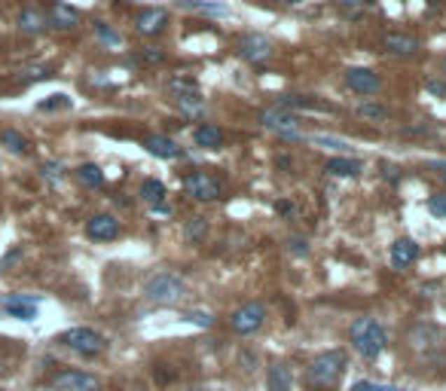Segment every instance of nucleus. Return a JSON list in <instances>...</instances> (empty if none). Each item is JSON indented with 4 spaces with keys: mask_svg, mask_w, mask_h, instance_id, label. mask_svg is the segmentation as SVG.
Masks as SVG:
<instances>
[{
    "mask_svg": "<svg viewBox=\"0 0 446 391\" xmlns=\"http://www.w3.org/2000/svg\"><path fill=\"white\" fill-rule=\"evenodd\" d=\"M434 165V169H440V178L446 180V162H431Z\"/></svg>",
    "mask_w": 446,
    "mask_h": 391,
    "instance_id": "ea45409f",
    "label": "nucleus"
},
{
    "mask_svg": "<svg viewBox=\"0 0 446 391\" xmlns=\"http://www.w3.org/2000/svg\"><path fill=\"white\" fill-rule=\"evenodd\" d=\"M95 34L104 40V43H111V46H120V34H116L113 28H107L104 22H95Z\"/></svg>",
    "mask_w": 446,
    "mask_h": 391,
    "instance_id": "2f4dec72",
    "label": "nucleus"
},
{
    "mask_svg": "<svg viewBox=\"0 0 446 391\" xmlns=\"http://www.w3.org/2000/svg\"><path fill=\"white\" fill-rule=\"evenodd\" d=\"M141 62H144V64H162L165 62V49L144 46V49H141Z\"/></svg>",
    "mask_w": 446,
    "mask_h": 391,
    "instance_id": "c85d7f7f",
    "label": "nucleus"
},
{
    "mask_svg": "<svg viewBox=\"0 0 446 391\" xmlns=\"http://www.w3.org/2000/svg\"><path fill=\"white\" fill-rule=\"evenodd\" d=\"M288 248H291L293 254H302V257L309 254V242H306V239H300V236H291L288 239Z\"/></svg>",
    "mask_w": 446,
    "mask_h": 391,
    "instance_id": "c9c22d12",
    "label": "nucleus"
},
{
    "mask_svg": "<svg viewBox=\"0 0 446 391\" xmlns=\"http://www.w3.org/2000/svg\"><path fill=\"white\" fill-rule=\"evenodd\" d=\"M74 174H77V180H80L83 187H89V190H95V187H101V184H104V171H101L95 162L80 165V169L74 171Z\"/></svg>",
    "mask_w": 446,
    "mask_h": 391,
    "instance_id": "393cba45",
    "label": "nucleus"
},
{
    "mask_svg": "<svg viewBox=\"0 0 446 391\" xmlns=\"http://www.w3.org/2000/svg\"><path fill=\"white\" fill-rule=\"evenodd\" d=\"M346 86L358 95H376L382 89V77L370 68H349L346 71Z\"/></svg>",
    "mask_w": 446,
    "mask_h": 391,
    "instance_id": "9b49d317",
    "label": "nucleus"
},
{
    "mask_svg": "<svg viewBox=\"0 0 446 391\" xmlns=\"http://www.w3.org/2000/svg\"><path fill=\"white\" fill-rule=\"evenodd\" d=\"M382 46H385V52H391V55H400V58H410V55H416L419 49H422V43H419L416 37H410V34H400V31H394V34H385Z\"/></svg>",
    "mask_w": 446,
    "mask_h": 391,
    "instance_id": "f3484780",
    "label": "nucleus"
},
{
    "mask_svg": "<svg viewBox=\"0 0 446 391\" xmlns=\"http://www.w3.org/2000/svg\"><path fill=\"white\" fill-rule=\"evenodd\" d=\"M281 3H291L293 6V3H302V0H281Z\"/></svg>",
    "mask_w": 446,
    "mask_h": 391,
    "instance_id": "a19ab883",
    "label": "nucleus"
},
{
    "mask_svg": "<svg viewBox=\"0 0 446 391\" xmlns=\"http://www.w3.org/2000/svg\"><path fill=\"white\" fill-rule=\"evenodd\" d=\"M349 391H400V388H394V385H379V382H370V379H361L355 382Z\"/></svg>",
    "mask_w": 446,
    "mask_h": 391,
    "instance_id": "473e14b6",
    "label": "nucleus"
},
{
    "mask_svg": "<svg viewBox=\"0 0 446 391\" xmlns=\"http://www.w3.org/2000/svg\"><path fill=\"white\" fill-rule=\"evenodd\" d=\"M0 144L10 150V153H28V141H25V135H22V131H15V129L0 131Z\"/></svg>",
    "mask_w": 446,
    "mask_h": 391,
    "instance_id": "a878e982",
    "label": "nucleus"
},
{
    "mask_svg": "<svg viewBox=\"0 0 446 391\" xmlns=\"http://www.w3.org/2000/svg\"><path fill=\"white\" fill-rule=\"evenodd\" d=\"M361 159H349V156H333V159L324 162V171L333 174V178H358L361 174Z\"/></svg>",
    "mask_w": 446,
    "mask_h": 391,
    "instance_id": "412c9836",
    "label": "nucleus"
},
{
    "mask_svg": "<svg viewBox=\"0 0 446 391\" xmlns=\"http://www.w3.org/2000/svg\"><path fill=\"white\" fill-rule=\"evenodd\" d=\"M187 294V285H183L181 276L174 272H159L144 285V297L153 299V303H162V306H172V303H181V297Z\"/></svg>",
    "mask_w": 446,
    "mask_h": 391,
    "instance_id": "20e7f679",
    "label": "nucleus"
},
{
    "mask_svg": "<svg viewBox=\"0 0 446 391\" xmlns=\"http://www.w3.org/2000/svg\"><path fill=\"white\" fill-rule=\"evenodd\" d=\"M178 6L190 13H202V15H230V6L214 3V0H178Z\"/></svg>",
    "mask_w": 446,
    "mask_h": 391,
    "instance_id": "5701e85b",
    "label": "nucleus"
},
{
    "mask_svg": "<svg viewBox=\"0 0 446 391\" xmlns=\"http://www.w3.org/2000/svg\"><path fill=\"white\" fill-rule=\"evenodd\" d=\"M55 343L71 348V352H77V355H83V357H95V355H101L107 348V339L101 336L98 330H92V327H71V330H64Z\"/></svg>",
    "mask_w": 446,
    "mask_h": 391,
    "instance_id": "7ed1b4c3",
    "label": "nucleus"
},
{
    "mask_svg": "<svg viewBox=\"0 0 446 391\" xmlns=\"http://www.w3.org/2000/svg\"><path fill=\"white\" fill-rule=\"evenodd\" d=\"M342 373H346V352L333 348V352L318 355L315 361L309 364L306 379H309V385L318 388V391H330V388L340 385Z\"/></svg>",
    "mask_w": 446,
    "mask_h": 391,
    "instance_id": "f03ea898",
    "label": "nucleus"
},
{
    "mask_svg": "<svg viewBox=\"0 0 446 391\" xmlns=\"http://www.w3.org/2000/svg\"><path fill=\"white\" fill-rule=\"evenodd\" d=\"M86 236L92 242H113L120 236V220L113 214H95L86 220Z\"/></svg>",
    "mask_w": 446,
    "mask_h": 391,
    "instance_id": "ddd939ff",
    "label": "nucleus"
},
{
    "mask_svg": "<svg viewBox=\"0 0 446 391\" xmlns=\"http://www.w3.org/2000/svg\"><path fill=\"white\" fill-rule=\"evenodd\" d=\"M168 95H172L187 113H196V111H202V104H205L196 80H190V77H174L168 83Z\"/></svg>",
    "mask_w": 446,
    "mask_h": 391,
    "instance_id": "6e6552de",
    "label": "nucleus"
},
{
    "mask_svg": "<svg viewBox=\"0 0 446 391\" xmlns=\"http://www.w3.org/2000/svg\"><path fill=\"white\" fill-rule=\"evenodd\" d=\"M53 388L55 391H101V382L86 370H62L53 376Z\"/></svg>",
    "mask_w": 446,
    "mask_h": 391,
    "instance_id": "1a4fd4ad",
    "label": "nucleus"
},
{
    "mask_svg": "<svg viewBox=\"0 0 446 391\" xmlns=\"http://www.w3.org/2000/svg\"><path fill=\"white\" fill-rule=\"evenodd\" d=\"M389 260H391L394 269H407V266H413L419 260V245L413 242V239H398L389 251Z\"/></svg>",
    "mask_w": 446,
    "mask_h": 391,
    "instance_id": "dca6fc26",
    "label": "nucleus"
},
{
    "mask_svg": "<svg viewBox=\"0 0 446 391\" xmlns=\"http://www.w3.org/2000/svg\"><path fill=\"white\" fill-rule=\"evenodd\" d=\"M266 321V306L260 303V299H251V303H242L239 309L230 315V327L235 330L239 336H251L257 334L260 327H263Z\"/></svg>",
    "mask_w": 446,
    "mask_h": 391,
    "instance_id": "39448f33",
    "label": "nucleus"
},
{
    "mask_svg": "<svg viewBox=\"0 0 446 391\" xmlns=\"http://www.w3.org/2000/svg\"><path fill=\"white\" fill-rule=\"evenodd\" d=\"M428 89H431L434 95H446V86H443V83H428Z\"/></svg>",
    "mask_w": 446,
    "mask_h": 391,
    "instance_id": "58836bf2",
    "label": "nucleus"
},
{
    "mask_svg": "<svg viewBox=\"0 0 446 391\" xmlns=\"http://www.w3.org/2000/svg\"><path fill=\"white\" fill-rule=\"evenodd\" d=\"M165 24H168V10H162V6H147V10L134 15V31L144 37H156Z\"/></svg>",
    "mask_w": 446,
    "mask_h": 391,
    "instance_id": "f8f14e48",
    "label": "nucleus"
},
{
    "mask_svg": "<svg viewBox=\"0 0 446 391\" xmlns=\"http://www.w3.org/2000/svg\"><path fill=\"white\" fill-rule=\"evenodd\" d=\"M183 190H187V196L196 199V202H217V199L223 196V184L211 171H190L187 178H183Z\"/></svg>",
    "mask_w": 446,
    "mask_h": 391,
    "instance_id": "423d86ee",
    "label": "nucleus"
},
{
    "mask_svg": "<svg viewBox=\"0 0 446 391\" xmlns=\"http://www.w3.org/2000/svg\"><path fill=\"white\" fill-rule=\"evenodd\" d=\"M144 150L150 156H156V159H178L181 156V144L172 141V138H165V135H150L144 141Z\"/></svg>",
    "mask_w": 446,
    "mask_h": 391,
    "instance_id": "a211bd4d",
    "label": "nucleus"
},
{
    "mask_svg": "<svg viewBox=\"0 0 446 391\" xmlns=\"http://www.w3.org/2000/svg\"><path fill=\"white\" fill-rule=\"evenodd\" d=\"M193 141H196V147L202 150H221L223 147V129L214 126V122H202L193 131Z\"/></svg>",
    "mask_w": 446,
    "mask_h": 391,
    "instance_id": "6ab92c4d",
    "label": "nucleus"
},
{
    "mask_svg": "<svg viewBox=\"0 0 446 391\" xmlns=\"http://www.w3.org/2000/svg\"><path fill=\"white\" fill-rule=\"evenodd\" d=\"M260 122H263L266 129H272V131H279L281 138H300L297 131V122H300V116L297 113H291L288 107H269V111H263V116H260Z\"/></svg>",
    "mask_w": 446,
    "mask_h": 391,
    "instance_id": "9d476101",
    "label": "nucleus"
},
{
    "mask_svg": "<svg viewBox=\"0 0 446 391\" xmlns=\"http://www.w3.org/2000/svg\"><path fill=\"white\" fill-rule=\"evenodd\" d=\"M428 211H431L434 218H446V193L428 196Z\"/></svg>",
    "mask_w": 446,
    "mask_h": 391,
    "instance_id": "c756f323",
    "label": "nucleus"
},
{
    "mask_svg": "<svg viewBox=\"0 0 446 391\" xmlns=\"http://www.w3.org/2000/svg\"><path fill=\"white\" fill-rule=\"evenodd\" d=\"M336 3H340L342 10H361V6H367L370 0H336Z\"/></svg>",
    "mask_w": 446,
    "mask_h": 391,
    "instance_id": "e433bc0d",
    "label": "nucleus"
},
{
    "mask_svg": "<svg viewBox=\"0 0 446 391\" xmlns=\"http://www.w3.org/2000/svg\"><path fill=\"white\" fill-rule=\"evenodd\" d=\"M266 385L269 391H291L293 388V373L288 364H281V361H272L269 364V370H266Z\"/></svg>",
    "mask_w": 446,
    "mask_h": 391,
    "instance_id": "aec40b11",
    "label": "nucleus"
},
{
    "mask_svg": "<svg viewBox=\"0 0 446 391\" xmlns=\"http://www.w3.org/2000/svg\"><path fill=\"white\" fill-rule=\"evenodd\" d=\"M19 28L25 31V34H40L43 28H49L46 13L40 10V6H25V10L19 13Z\"/></svg>",
    "mask_w": 446,
    "mask_h": 391,
    "instance_id": "4be33fe9",
    "label": "nucleus"
},
{
    "mask_svg": "<svg viewBox=\"0 0 446 391\" xmlns=\"http://www.w3.org/2000/svg\"><path fill=\"white\" fill-rule=\"evenodd\" d=\"M355 113L358 116H364V120H385V116H389V111H385L382 104H376V101H361L358 107H355Z\"/></svg>",
    "mask_w": 446,
    "mask_h": 391,
    "instance_id": "cd10ccee",
    "label": "nucleus"
},
{
    "mask_svg": "<svg viewBox=\"0 0 446 391\" xmlns=\"http://www.w3.org/2000/svg\"><path fill=\"white\" fill-rule=\"evenodd\" d=\"M62 174H64V165H62V162H46V165H43V178L62 180Z\"/></svg>",
    "mask_w": 446,
    "mask_h": 391,
    "instance_id": "f704fd0d",
    "label": "nucleus"
},
{
    "mask_svg": "<svg viewBox=\"0 0 446 391\" xmlns=\"http://www.w3.org/2000/svg\"><path fill=\"white\" fill-rule=\"evenodd\" d=\"M312 141H315V144H324V147H346L342 141H336V138H324V135H315Z\"/></svg>",
    "mask_w": 446,
    "mask_h": 391,
    "instance_id": "4c0bfd02",
    "label": "nucleus"
},
{
    "mask_svg": "<svg viewBox=\"0 0 446 391\" xmlns=\"http://www.w3.org/2000/svg\"><path fill=\"white\" fill-rule=\"evenodd\" d=\"M349 336H351V348H355L361 357H367V361H376V357L385 352V346H389L385 327H382V324L376 321V318H358V321H351Z\"/></svg>",
    "mask_w": 446,
    "mask_h": 391,
    "instance_id": "f257e3e1",
    "label": "nucleus"
},
{
    "mask_svg": "<svg viewBox=\"0 0 446 391\" xmlns=\"http://www.w3.org/2000/svg\"><path fill=\"white\" fill-rule=\"evenodd\" d=\"M10 318L19 321H34L37 318V297H4L0 299Z\"/></svg>",
    "mask_w": 446,
    "mask_h": 391,
    "instance_id": "2eb2a0df",
    "label": "nucleus"
},
{
    "mask_svg": "<svg viewBox=\"0 0 446 391\" xmlns=\"http://www.w3.org/2000/svg\"><path fill=\"white\" fill-rule=\"evenodd\" d=\"M443 71H446V62H443Z\"/></svg>",
    "mask_w": 446,
    "mask_h": 391,
    "instance_id": "79ce46f5",
    "label": "nucleus"
},
{
    "mask_svg": "<svg viewBox=\"0 0 446 391\" xmlns=\"http://www.w3.org/2000/svg\"><path fill=\"white\" fill-rule=\"evenodd\" d=\"M235 52L245 58L248 64H263V62L272 58L275 43L266 34H245V37L235 40Z\"/></svg>",
    "mask_w": 446,
    "mask_h": 391,
    "instance_id": "0eeeda50",
    "label": "nucleus"
},
{
    "mask_svg": "<svg viewBox=\"0 0 446 391\" xmlns=\"http://www.w3.org/2000/svg\"><path fill=\"white\" fill-rule=\"evenodd\" d=\"M181 318L190 321V324H196V327H211V324H214V318L208 312H181Z\"/></svg>",
    "mask_w": 446,
    "mask_h": 391,
    "instance_id": "7c9ffc66",
    "label": "nucleus"
},
{
    "mask_svg": "<svg viewBox=\"0 0 446 391\" xmlns=\"http://www.w3.org/2000/svg\"><path fill=\"white\" fill-rule=\"evenodd\" d=\"M37 107H40V111H55V107H71V98H67V95H49L46 101H40Z\"/></svg>",
    "mask_w": 446,
    "mask_h": 391,
    "instance_id": "72a5a7b5",
    "label": "nucleus"
},
{
    "mask_svg": "<svg viewBox=\"0 0 446 391\" xmlns=\"http://www.w3.org/2000/svg\"><path fill=\"white\" fill-rule=\"evenodd\" d=\"M205 232H208L205 218H190L187 223H183V239H187L190 245H199L202 239H205Z\"/></svg>",
    "mask_w": 446,
    "mask_h": 391,
    "instance_id": "bb28decb",
    "label": "nucleus"
},
{
    "mask_svg": "<svg viewBox=\"0 0 446 391\" xmlns=\"http://www.w3.org/2000/svg\"><path fill=\"white\" fill-rule=\"evenodd\" d=\"M46 22H49V28H55V31H74L80 24V13L74 10V6L62 3V0H55L46 13Z\"/></svg>",
    "mask_w": 446,
    "mask_h": 391,
    "instance_id": "4468645a",
    "label": "nucleus"
},
{
    "mask_svg": "<svg viewBox=\"0 0 446 391\" xmlns=\"http://www.w3.org/2000/svg\"><path fill=\"white\" fill-rule=\"evenodd\" d=\"M138 196L144 199V202H150L153 208L165 205V184H162V180H156V178H144V180H141Z\"/></svg>",
    "mask_w": 446,
    "mask_h": 391,
    "instance_id": "b1692460",
    "label": "nucleus"
}]
</instances>
